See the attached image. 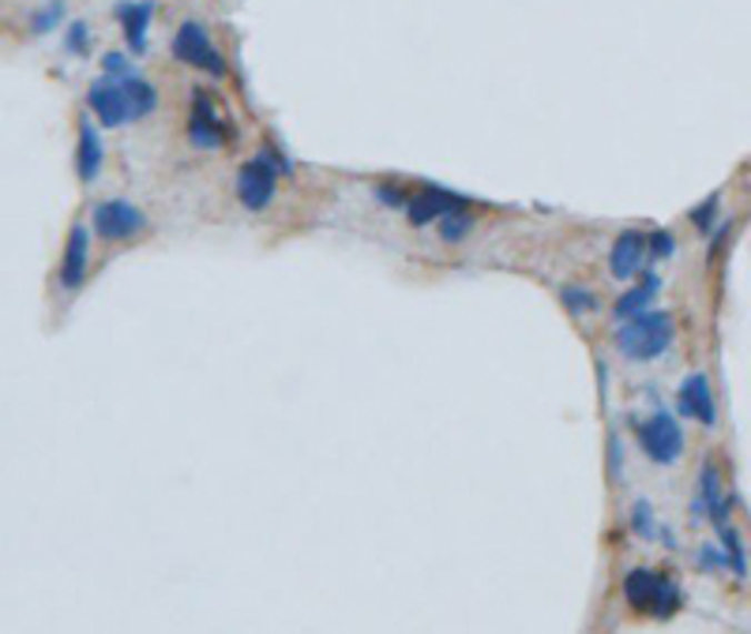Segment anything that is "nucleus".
Instances as JSON below:
<instances>
[{"mask_svg": "<svg viewBox=\"0 0 751 634\" xmlns=\"http://www.w3.org/2000/svg\"><path fill=\"white\" fill-rule=\"evenodd\" d=\"M673 342V320L665 312H639L617 331V345L631 361H654Z\"/></svg>", "mask_w": 751, "mask_h": 634, "instance_id": "1", "label": "nucleus"}, {"mask_svg": "<svg viewBox=\"0 0 751 634\" xmlns=\"http://www.w3.org/2000/svg\"><path fill=\"white\" fill-rule=\"evenodd\" d=\"M624 597L635 612H650V616H658V620H669L680 608V590L673 582L650 574L647 567L631 571L624 578Z\"/></svg>", "mask_w": 751, "mask_h": 634, "instance_id": "2", "label": "nucleus"}, {"mask_svg": "<svg viewBox=\"0 0 751 634\" xmlns=\"http://www.w3.org/2000/svg\"><path fill=\"white\" fill-rule=\"evenodd\" d=\"M173 57L192 68H203V72H211V76H226L222 53L214 49V42L203 31V23H196V19L181 23V31L173 38Z\"/></svg>", "mask_w": 751, "mask_h": 634, "instance_id": "3", "label": "nucleus"}, {"mask_svg": "<svg viewBox=\"0 0 751 634\" xmlns=\"http://www.w3.org/2000/svg\"><path fill=\"white\" fill-rule=\"evenodd\" d=\"M279 170L282 165H274L271 158H252V162H244L241 173H237V200L249 207V211H263V207L274 200Z\"/></svg>", "mask_w": 751, "mask_h": 634, "instance_id": "4", "label": "nucleus"}, {"mask_svg": "<svg viewBox=\"0 0 751 634\" xmlns=\"http://www.w3.org/2000/svg\"><path fill=\"white\" fill-rule=\"evenodd\" d=\"M639 440H642V451L650 454L658 465H669L680 459V451H684V432H680V424L673 413H654L647 424L639 429Z\"/></svg>", "mask_w": 751, "mask_h": 634, "instance_id": "5", "label": "nucleus"}, {"mask_svg": "<svg viewBox=\"0 0 751 634\" xmlns=\"http://www.w3.org/2000/svg\"><path fill=\"white\" fill-rule=\"evenodd\" d=\"M143 230V211L128 200H102L94 207V233L102 241H128Z\"/></svg>", "mask_w": 751, "mask_h": 634, "instance_id": "6", "label": "nucleus"}, {"mask_svg": "<svg viewBox=\"0 0 751 634\" xmlns=\"http://www.w3.org/2000/svg\"><path fill=\"white\" fill-rule=\"evenodd\" d=\"M87 105H91V113L106 128H121L124 121H132V102H128V94H124V83L113 76L98 79L91 91H87Z\"/></svg>", "mask_w": 751, "mask_h": 634, "instance_id": "7", "label": "nucleus"}, {"mask_svg": "<svg viewBox=\"0 0 751 634\" xmlns=\"http://www.w3.org/2000/svg\"><path fill=\"white\" fill-rule=\"evenodd\" d=\"M226 135H230V128H226L214 102L203 91H196L192 94V117H188V140H192L196 147H203V151H214V147H222Z\"/></svg>", "mask_w": 751, "mask_h": 634, "instance_id": "8", "label": "nucleus"}, {"mask_svg": "<svg viewBox=\"0 0 751 634\" xmlns=\"http://www.w3.org/2000/svg\"><path fill=\"white\" fill-rule=\"evenodd\" d=\"M677 410L684 417H695L699 424H714L718 410H714V394H710V380L703 372H691L684 383H680L677 394Z\"/></svg>", "mask_w": 751, "mask_h": 634, "instance_id": "9", "label": "nucleus"}, {"mask_svg": "<svg viewBox=\"0 0 751 634\" xmlns=\"http://www.w3.org/2000/svg\"><path fill=\"white\" fill-rule=\"evenodd\" d=\"M467 207L470 203L462 200V195H451V192H440V188H429V192H421L418 200H410L407 214H410L413 225H429V222H437V218L451 214V211H467Z\"/></svg>", "mask_w": 751, "mask_h": 634, "instance_id": "10", "label": "nucleus"}, {"mask_svg": "<svg viewBox=\"0 0 751 634\" xmlns=\"http://www.w3.org/2000/svg\"><path fill=\"white\" fill-rule=\"evenodd\" d=\"M647 244L650 237H642L635 230H624L617 237V244H612V255H609V271L617 274V279H631V274L642 266V255H647Z\"/></svg>", "mask_w": 751, "mask_h": 634, "instance_id": "11", "label": "nucleus"}, {"mask_svg": "<svg viewBox=\"0 0 751 634\" xmlns=\"http://www.w3.org/2000/svg\"><path fill=\"white\" fill-rule=\"evenodd\" d=\"M117 16H121V23H124L128 49L143 53L147 49V27H151V16H154V0H128V4L117 8Z\"/></svg>", "mask_w": 751, "mask_h": 634, "instance_id": "12", "label": "nucleus"}, {"mask_svg": "<svg viewBox=\"0 0 751 634\" xmlns=\"http://www.w3.org/2000/svg\"><path fill=\"white\" fill-rule=\"evenodd\" d=\"M87 279V230L76 225L68 233V248H64V263H61V285L64 290H79Z\"/></svg>", "mask_w": 751, "mask_h": 634, "instance_id": "13", "label": "nucleus"}, {"mask_svg": "<svg viewBox=\"0 0 751 634\" xmlns=\"http://www.w3.org/2000/svg\"><path fill=\"white\" fill-rule=\"evenodd\" d=\"M102 162H106L102 140H98L94 124H91V121H83V124H79V147H76V170H79V177H83V181H87V184H91V181H94V177H98V170H102Z\"/></svg>", "mask_w": 751, "mask_h": 634, "instance_id": "14", "label": "nucleus"}, {"mask_svg": "<svg viewBox=\"0 0 751 634\" xmlns=\"http://www.w3.org/2000/svg\"><path fill=\"white\" fill-rule=\"evenodd\" d=\"M699 489H703V503H707V514L710 522L721 530L729 526V511H733V503L721 495V484H718V473L714 470H703V481H699Z\"/></svg>", "mask_w": 751, "mask_h": 634, "instance_id": "15", "label": "nucleus"}, {"mask_svg": "<svg viewBox=\"0 0 751 634\" xmlns=\"http://www.w3.org/2000/svg\"><path fill=\"white\" fill-rule=\"evenodd\" d=\"M121 83H124L128 102H132V117H147L158 105V94H154V87L147 83V79H140V76H121Z\"/></svg>", "mask_w": 751, "mask_h": 634, "instance_id": "16", "label": "nucleus"}, {"mask_svg": "<svg viewBox=\"0 0 751 634\" xmlns=\"http://www.w3.org/2000/svg\"><path fill=\"white\" fill-rule=\"evenodd\" d=\"M658 274H650L647 282L639 285V290H631V293H624L617 301V320H631V315H639V312H647V304H650V296L658 293Z\"/></svg>", "mask_w": 751, "mask_h": 634, "instance_id": "17", "label": "nucleus"}, {"mask_svg": "<svg viewBox=\"0 0 751 634\" xmlns=\"http://www.w3.org/2000/svg\"><path fill=\"white\" fill-rule=\"evenodd\" d=\"M721 549H725V556H729V571L744 578V574H748V556H744V544H740V533L729 530V526H721Z\"/></svg>", "mask_w": 751, "mask_h": 634, "instance_id": "18", "label": "nucleus"}, {"mask_svg": "<svg viewBox=\"0 0 751 634\" xmlns=\"http://www.w3.org/2000/svg\"><path fill=\"white\" fill-rule=\"evenodd\" d=\"M470 233V214L467 211H451L440 218V237L443 241H462Z\"/></svg>", "mask_w": 751, "mask_h": 634, "instance_id": "19", "label": "nucleus"}, {"mask_svg": "<svg viewBox=\"0 0 751 634\" xmlns=\"http://www.w3.org/2000/svg\"><path fill=\"white\" fill-rule=\"evenodd\" d=\"M64 16V0H49V8H38L34 12V19H31V31L34 34H46V31H53L57 27V19Z\"/></svg>", "mask_w": 751, "mask_h": 634, "instance_id": "20", "label": "nucleus"}, {"mask_svg": "<svg viewBox=\"0 0 751 634\" xmlns=\"http://www.w3.org/2000/svg\"><path fill=\"white\" fill-rule=\"evenodd\" d=\"M563 304H568L571 312H594L598 296L590 290H582V285H568V290H563Z\"/></svg>", "mask_w": 751, "mask_h": 634, "instance_id": "21", "label": "nucleus"}, {"mask_svg": "<svg viewBox=\"0 0 751 634\" xmlns=\"http://www.w3.org/2000/svg\"><path fill=\"white\" fill-rule=\"evenodd\" d=\"M714 214H718V195H710L707 203H699L695 211H691V222H695L699 230H710V225H714Z\"/></svg>", "mask_w": 751, "mask_h": 634, "instance_id": "22", "label": "nucleus"}, {"mask_svg": "<svg viewBox=\"0 0 751 634\" xmlns=\"http://www.w3.org/2000/svg\"><path fill=\"white\" fill-rule=\"evenodd\" d=\"M650 252L661 255V260H665V255H673V237H669L665 230L650 233Z\"/></svg>", "mask_w": 751, "mask_h": 634, "instance_id": "23", "label": "nucleus"}, {"mask_svg": "<svg viewBox=\"0 0 751 634\" xmlns=\"http://www.w3.org/2000/svg\"><path fill=\"white\" fill-rule=\"evenodd\" d=\"M87 42H91V38H87V23H76L72 31H68V49H76V53H83Z\"/></svg>", "mask_w": 751, "mask_h": 634, "instance_id": "24", "label": "nucleus"}, {"mask_svg": "<svg viewBox=\"0 0 751 634\" xmlns=\"http://www.w3.org/2000/svg\"><path fill=\"white\" fill-rule=\"evenodd\" d=\"M102 64H106V76H132V72H128V61H124L121 53H106Z\"/></svg>", "mask_w": 751, "mask_h": 634, "instance_id": "25", "label": "nucleus"}, {"mask_svg": "<svg viewBox=\"0 0 751 634\" xmlns=\"http://www.w3.org/2000/svg\"><path fill=\"white\" fill-rule=\"evenodd\" d=\"M635 530L647 533V537H650V530H654V522H650V503H635Z\"/></svg>", "mask_w": 751, "mask_h": 634, "instance_id": "26", "label": "nucleus"}, {"mask_svg": "<svg viewBox=\"0 0 751 634\" xmlns=\"http://www.w3.org/2000/svg\"><path fill=\"white\" fill-rule=\"evenodd\" d=\"M699 560H703V567H710V571H714V567H729V556H721L718 549H703V552H699Z\"/></svg>", "mask_w": 751, "mask_h": 634, "instance_id": "27", "label": "nucleus"}, {"mask_svg": "<svg viewBox=\"0 0 751 634\" xmlns=\"http://www.w3.org/2000/svg\"><path fill=\"white\" fill-rule=\"evenodd\" d=\"M376 195H380L383 203H391V207H410V203H407V195H402V192H394V188H388V184H380V188H376Z\"/></svg>", "mask_w": 751, "mask_h": 634, "instance_id": "28", "label": "nucleus"}]
</instances>
